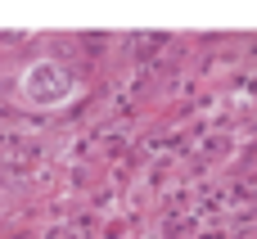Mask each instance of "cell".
<instances>
[{
    "label": "cell",
    "instance_id": "1",
    "mask_svg": "<svg viewBox=\"0 0 257 239\" xmlns=\"http://www.w3.org/2000/svg\"><path fill=\"white\" fill-rule=\"evenodd\" d=\"M18 99L36 113H54L63 104L77 99V81L63 72V63L54 59H32L23 72H18Z\"/></svg>",
    "mask_w": 257,
    "mask_h": 239
}]
</instances>
